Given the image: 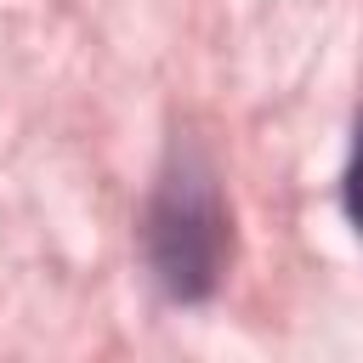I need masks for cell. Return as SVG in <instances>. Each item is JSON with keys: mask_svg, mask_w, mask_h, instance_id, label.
Returning a JSON list of instances; mask_svg holds the SVG:
<instances>
[{"mask_svg": "<svg viewBox=\"0 0 363 363\" xmlns=\"http://www.w3.org/2000/svg\"><path fill=\"white\" fill-rule=\"evenodd\" d=\"M147 255L170 295L199 301L216 289L227 261V204L199 153H182L159 182L153 216H147Z\"/></svg>", "mask_w": 363, "mask_h": 363, "instance_id": "obj_1", "label": "cell"}, {"mask_svg": "<svg viewBox=\"0 0 363 363\" xmlns=\"http://www.w3.org/2000/svg\"><path fill=\"white\" fill-rule=\"evenodd\" d=\"M346 216L363 233V119H357V142H352V164H346Z\"/></svg>", "mask_w": 363, "mask_h": 363, "instance_id": "obj_2", "label": "cell"}]
</instances>
